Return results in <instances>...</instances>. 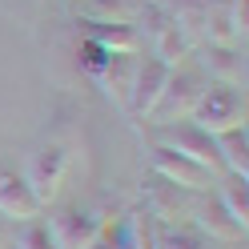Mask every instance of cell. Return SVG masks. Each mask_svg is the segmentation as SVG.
I'll use <instances>...</instances> for the list:
<instances>
[{"mask_svg":"<svg viewBox=\"0 0 249 249\" xmlns=\"http://www.w3.org/2000/svg\"><path fill=\"white\" fill-rule=\"evenodd\" d=\"M137 33L145 40V53L157 56L169 69L181 65V60H189V53H193V40L185 36V28L169 17L165 8H157L153 0H145L141 12H137Z\"/></svg>","mask_w":249,"mask_h":249,"instance_id":"1","label":"cell"},{"mask_svg":"<svg viewBox=\"0 0 249 249\" xmlns=\"http://www.w3.org/2000/svg\"><path fill=\"white\" fill-rule=\"evenodd\" d=\"M205 85H209L205 72H201L193 60L173 65V69H169L165 89H161V97H157V105H153V113L145 121H153L157 129H161V124H173V121H189V113H193V105H197V97H201Z\"/></svg>","mask_w":249,"mask_h":249,"instance_id":"2","label":"cell"},{"mask_svg":"<svg viewBox=\"0 0 249 249\" xmlns=\"http://www.w3.org/2000/svg\"><path fill=\"white\" fill-rule=\"evenodd\" d=\"M189 121L197 124V129H205V133H225V129L245 124V89L209 81L205 89H201Z\"/></svg>","mask_w":249,"mask_h":249,"instance_id":"3","label":"cell"},{"mask_svg":"<svg viewBox=\"0 0 249 249\" xmlns=\"http://www.w3.org/2000/svg\"><path fill=\"white\" fill-rule=\"evenodd\" d=\"M65 173H69V149L60 141H44V145H36L28 153V165H24L20 177L33 189L36 205L49 209L56 201V193H60V185H65Z\"/></svg>","mask_w":249,"mask_h":249,"instance_id":"4","label":"cell"},{"mask_svg":"<svg viewBox=\"0 0 249 249\" xmlns=\"http://www.w3.org/2000/svg\"><path fill=\"white\" fill-rule=\"evenodd\" d=\"M40 221H44V229L53 237V249H85L101 233L105 217L97 209H89V205H60L49 217H40Z\"/></svg>","mask_w":249,"mask_h":249,"instance_id":"5","label":"cell"},{"mask_svg":"<svg viewBox=\"0 0 249 249\" xmlns=\"http://www.w3.org/2000/svg\"><path fill=\"white\" fill-rule=\"evenodd\" d=\"M157 145H169L173 153H181V157L197 161L201 169H209L213 177H225L221 161H217V149H213V133L197 129L193 121H173V124H161V129H157Z\"/></svg>","mask_w":249,"mask_h":249,"instance_id":"6","label":"cell"},{"mask_svg":"<svg viewBox=\"0 0 249 249\" xmlns=\"http://www.w3.org/2000/svg\"><path fill=\"white\" fill-rule=\"evenodd\" d=\"M149 169H153V177L177 185V189H185V193H209L217 185V177L209 173V169H201L197 161L173 153L169 145H153L149 149Z\"/></svg>","mask_w":249,"mask_h":249,"instance_id":"7","label":"cell"},{"mask_svg":"<svg viewBox=\"0 0 249 249\" xmlns=\"http://www.w3.org/2000/svg\"><path fill=\"white\" fill-rule=\"evenodd\" d=\"M185 221H189L197 233H205L209 241H217V245H241L245 241V229L221 209V201H217L213 189L189 197V217H185Z\"/></svg>","mask_w":249,"mask_h":249,"instance_id":"8","label":"cell"},{"mask_svg":"<svg viewBox=\"0 0 249 249\" xmlns=\"http://www.w3.org/2000/svg\"><path fill=\"white\" fill-rule=\"evenodd\" d=\"M169 81V65H161L157 56H137V69H133V85H129V105H124V113L145 121L153 113V105H157L161 89Z\"/></svg>","mask_w":249,"mask_h":249,"instance_id":"9","label":"cell"},{"mask_svg":"<svg viewBox=\"0 0 249 249\" xmlns=\"http://www.w3.org/2000/svg\"><path fill=\"white\" fill-rule=\"evenodd\" d=\"M189 60L205 72V81L245 89V49H233V44H197L189 53Z\"/></svg>","mask_w":249,"mask_h":249,"instance_id":"10","label":"cell"},{"mask_svg":"<svg viewBox=\"0 0 249 249\" xmlns=\"http://www.w3.org/2000/svg\"><path fill=\"white\" fill-rule=\"evenodd\" d=\"M189 197L193 193H185V189H177V185L153 177L145 185V213H149V221H157V225L185 221V217H189Z\"/></svg>","mask_w":249,"mask_h":249,"instance_id":"11","label":"cell"},{"mask_svg":"<svg viewBox=\"0 0 249 249\" xmlns=\"http://www.w3.org/2000/svg\"><path fill=\"white\" fill-rule=\"evenodd\" d=\"M40 213L44 209L36 205V197L24 185V177L17 173V169L0 165V217L12 221V225H24V221H33V217H40Z\"/></svg>","mask_w":249,"mask_h":249,"instance_id":"12","label":"cell"},{"mask_svg":"<svg viewBox=\"0 0 249 249\" xmlns=\"http://www.w3.org/2000/svg\"><path fill=\"white\" fill-rule=\"evenodd\" d=\"M133 69H137V56H124V53H113L105 65L89 76L108 101H117L121 108L129 105V85H133Z\"/></svg>","mask_w":249,"mask_h":249,"instance_id":"13","label":"cell"},{"mask_svg":"<svg viewBox=\"0 0 249 249\" xmlns=\"http://www.w3.org/2000/svg\"><path fill=\"white\" fill-rule=\"evenodd\" d=\"M81 24H85V40L101 44L105 53H124V56L145 53V40L137 33V24H92V20H81Z\"/></svg>","mask_w":249,"mask_h":249,"instance_id":"14","label":"cell"},{"mask_svg":"<svg viewBox=\"0 0 249 249\" xmlns=\"http://www.w3.org/2000/svg\"><path fill=\"white\" fill-rule=\"evenodd\" d=\"M213 149H217V161H221L225 173L249 177V129L245 124L225 129V133H213Z\"/></svg>","mask_w":249,"mask_h":249,"instance_id":"15","label":"cell"},{"mask_svg":"<svg viewBox=\"0 0 249 249\" xmlns=\"http://www.w3.org/2000/svg\"><path fill=\"white\" fill-rule=\"evenodd\" d=\"M145 0H81V20L92 24H137Z\"/></svg>","mask_w":249,"mask_h":249,"instance_id":"16","label":"cell"},{"mask_svg":"<svg viewBox=\"0 0 249 249\" xmlns=\"http://www.w3.org/2000/svg\"><path fill=\"white\" fill-rule=\"evenodd\" d=\"M213 193H217L221 209L233 217V221H237L241 229H249V177H233V173H225V177H217Z\"/></svg>","mask_w":249,"mask_h":249,"instance_id":"17","label":"cell"},{"mask_svg":"<svg viewBox=\"0 0 249 249\" xmlns=\"http://www.w3.org/2000/svg\"><path fill=\"white\" fill-rule=\"evenodd\" d=\"M40 217H44V213H40ZM40 217L17 225V233L8 237V249H53V237H49V229H44Z\"/></svg>","mask_w":249,"mask_h":249,"instance_id":"18","label":"cell"},{"mask_svg":"<svg viewBox=\"0 0 249 249\" xmlns=\"http://www.w3.org/2000/svg\"><path fill=\"white\" fill-rule=\"evenodd\" d=\"M85 249H129V225H124V221H117V225L105 221L101 233H97Z\"/></svg>","mask_w":249,"mask_h":249,"instance_id":"19","label":"cell"},{"mask_svg":"<svg viewBox=\"0 0 249 249\" xmlns=\"http://www.w3.org/2000/svg\"><path fill=\"white\" fill-rule=\"evenodd\" d=\"M0 221H4V217H0ZM8 245V233H4V225H0V249Z\"/></svg>","mask_w":249,"mask_h":249,"instance_id":"20","label":"cell"}]
</instances>
